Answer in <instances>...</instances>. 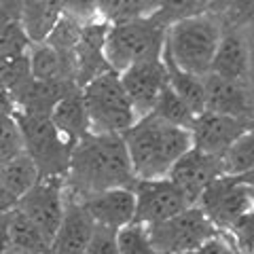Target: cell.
Segmentation results:
<instances>
[{"mask_svg": "<svg viewBox=\"0 0 254 254\" xmlns=\"http://www.w3.org/2000/svg\"><path fill=\"white\" fill-rule=\"evenodd\" d=\"M119 78L138 117H146L153 113L163 87L168 85V70L161 58L144 60L119 72Z\"/></svg>", "mask_w": 254, "mask_h": 254, "instance_id": "cell-12", "label": "cell"}, {"mask_svg": "<svg viewBox=\"0 0 254 254\" xmlns=\"http://www.w3.org/2000/svg\"><path fill=\"white\" fill-rule=\"evenodd\" d=\"M150 242L161 254H187L195 252L203 242L218 233L212 220L199 205H190L176 216L146 227Z\"/></svg>", "mask_w": 254, "mask_h": 254, "instance_id": "cell-7", "label": "cell"}, {"mask_svg": "<svg viewBox=\"0 0 254 254\" xmlns=\"http://www.w3.org/2000/svg\"><path fill=\"white\" fill-rule=\"evenodd\" d=\"M60 17V0H19V26L30 43H43Z\"/></svg>", "mask_w": 254, "mask_h": 254, "instance_id": "cell-21", "label": "cell"}, {"mask_svg": "<svg viewBox=\"0 0 254 254\" xmlns=\"http://www.w3.org/2000/svg\"><path fill=\"white\" fill-rule=\"evenodd\" d=\"M193 254H237V250L231 242V237L218 231L214 237H210L208 242H203Z\"/></svg>", "mask_w": 254, "mask_h": 254, "instance_id": "cell-35", "label": "cell"}, {"mask_svg": "<svg viewBox=\"0 0 254 254\" xmlns=\"http://www.w3.org/2000/svg\"><path fill=\"white\" fill-rule=\"evenodd\" d=\"M60 9H62V15L78 21L81 26L102 19L98 0H60Z\"/></svg>", "mask_w": 254, "mask_h": 254, "instance_id": "cell-33", "label": "cell"}, {"mask_svg": "<svg viewBox=\"0 0 254 254\" xmlns=\"http://www.w3.org/2000/svg\"><path fill=\"white\" fill-rule=\"evenodd\" d=\"M136 185L123 136L117 133H87L72 148L66 172L68 197L81 201L100 190Z\"/></svg>", "mask_w": 254, "mask_h": 254, "instance_id": "cell-1", "label": "cell"}, {"mask_svg": "<svg viewBox=\"0 0 254 254\" xmlns=\"http://www.w3.org/2000/svg\"><path fill=\"white\" fill-rule=\"evenodd\" d=\"M244 36H246V41H248V45L254 47V26L248 28V30H244Z\"/></svg>", "mask_w": 254, "mask_h": 254, "instance_id": "cell-42", "label": "cell"}, {"mask_svg": "<svg viewBox=\"0 0 254 254\" xmlns=\"http://www.w3.org/2000/svg\"><path fill=\"white\" fill-rule=\"evenodd\" d=\"M0 176H2L4 185L9 187V190L17 201L41 180L36 163L32 161V157L28 153L11 159V161H6L4 165H0Z\"/></svg>", "mask_w": 254, "mask_h": 254, "instance_id": "cell-24", "label": "cell"}, {"mask_svg": "<svg viewBox=\"0 0 254 254\" xmlns=\"http://www.w3.org/2000/svg\"><path fill=\"white\" fill-rule=\"evenodd\" d=\"M15 119L21 127L26 153L36 163L41 178L62 176L66 178L72 144L64 140V136L53 125L49 115H32V113H15Z\"/></svg>", "mask_w": 254, "mask_h": 254, "instance_id": "cell-6", "label": "cell"}, {"mask_svg": "<svg viewBox=\"0 0 254 254\" xmlns=\"http://www.w3.org/2000/svg\"><path fill=\"white\" fill-rule=\"evenodd\" d=\"M248 193H250V201H252V208H254V187H248Z\"/></svg>", "mask_w": 254, "mask_h": 254, "instance_id": "cell-43", "label": "cell"}, {"mask_svg": "<svg viewBox=\"0 0 254 254\" xmlns=\"http://www.w3.org/2000/svg\"><path fill=\"white\" fill-rule=\"evenodd\" d=\"M17 106H15V100L9 89L0 87V119H6V117H13Z\"/></svg>", "mask_w": 254, "mask_h": 254, "instance_id": "cell-36", "label": "cell"}, {"mask_svg": "<svg viewBox=\"0 0 254 254\" xmlns=\"http://www.w3.org/2000/svg\"><path fill=\"white\" fill-rule=\"evenodd\" d=\"M197 205L212 220V225L218 231L225 233L244 212H248L252 208V201H250L248 187L237 182L233 176H225L222 174V176H218L208 185Z\"/></svg>", "mask_w": 254, "mask_h": 254, "instance_id": "cell-8", "label": "cell"}, {"mask_svg": "<svg viewBox=\"0 0 254 254\" xmlns=\"http://www.w3.org/2000/svg\"><path fill=\"white\" fill-rule=\"evenodd\" d=\"M248 85L254 89V47L250 45V60H248Z\"/></svg>", "mask_w": 254, "mask_h": 254, "instance_id": "cell-41", "label": "cell"}, {"mask_svg": "<svg viewBox=\"0 0 254 254\" xmlns=\"http://www.w3.org/2000/svg\"><path fill=\"white\" fill-rule=\"evenodd\" d=\"M165 32L153 15L138 19L108 23L104 53L106 62L115 72H123L131 64L144 60H159L165 47Z\"/></svg>", "mask_w": 254, "mask_h": 254, "instance_id": "cell-4", "label": "cell"}, {"mask_svg": "<svg viewBox=\"0 0 254 254\" xmlns=\"http://www.w3.org/2000/svg\"><path fill=\"white\" fill-rule=\"evenodd\" d=\"M187 254H193V252H187Z\"/></svg>", "mask_w": 254, "mask_h": 254, "instance_id": "cell-48", "label": "cell"}, {"mask_svg": "<svg viewBox=\"0 0 254 254\" xmlns=\"http://www.w3.org/2000/svg\"><path fill=\"white\" fill-rule=\"evenodd\" d=\"M222 176V161L220 157L208 155L203 150L190 146L168 172V178L174 182L185 199L190 205H197L199 197L212 180Z\"/></svg>", "mask_w": 254, "mask_h": 254, "instance_id": "cell-13", "label": "cell"}, {"mask_svg": "<svg viewBox=\"0 0 254 254\" xmlns=\"http://www.w3.org/2000/svg\"><path fill=\"white\" fill-rule=\"evenodd\" d=\"M95 231V222L76 199L68 197L62 222L51 240L49 254H85Z\"/></svg>", "mask_w": 254, "mask_h": 254, "instance_id": "cell-17", "label": "cell"}, {"mask_svg": "<svg viewBox=\"0 0 254 254\" xmlns=\"http://www.w3.org/2000/svg\"><path fill=\"white\" fill-rule=\"evenodd\" d=\"M15 254H30V252H15Z\"/></svg>", "mask_w": 254, "mask_h": 254, "instance_id": "cell-46", "label": "cell"}, {"mask_svg": "<svg viewBox=\"0 0 254 254\" xmlns=\"http://www.w3.org/2000/svg\"><path fill=\"white\" fill-rule=\"evenodd\" d=\"M81 30H83V26L78 21L62 15L60 21L55 23L53 30L49 32V36L45 38V43H49L53 49H58L60 53L74 58V49H76L78 38H81Z\"/></svg>", "mask_w": 254, "mask_h": 254, "instance_id": "cell-29", "label": "cell"}, {"mask_svg": "<svg viewBox=\"0 0 254 254\" xmlns=\"http://www.w3.org/2000/svg\"><path fill=\"white\" fill-rule=\"evenodd\" d=\"M30 74L36 81L49 83H76L74 58L53 49L49 43H30L28 47Z\"/></svg>", "mask_w": 254, "mask_h": 254, "instance_id": "cell-19", "label": "cell"}, {"mask_svg": "<svg viewBox=\"0 0 254 254\" xmlns=\"http://www.w3.org/2000/svg\"><path fill=\"white\" fill-rule=\"evenodd\" d=\"M248 60L250 45L242 30L222 28L220 43L216 47L210 72L237 83H248Z\"/></svg>", "mask_w": 254, "mask_h": 254, "instance_id": "cell-18", "label": "cell"}, {"mask_svg": "<svg viewBox=\"0 0 254 254\" xmlns=\"http://www.w3.org/2000/svg\"><path fill=\"white\" fill-rule=\"evenodd\" d=\"M150 115L159 117L161 121L170 123V125L185 127V129H190V127H193L195 117H197L193 110H190L185 102L172 91L170 85L163 87V91H161V95H159V100H157V104H155Z\"/></svg>", "mask_w": 254, "mask_h": 254, "instance_id": "cell-26", "label": "cell"}, {"mask_svg": "<svg viewBox=\"0 0 254 254\" xmlns=\"http://www.w3.org/2000/svg\"><path fill=\"white\" fill-rule=\"evenodd\" d=\"M51 121L58 127L64 140L76 146V142L89 133V119H87L85 102L81 87L68 91L51 110Z\"/></svg>", "mask_w": 254, "mask_h": 254, "instance_id": "cell-20", "label": "cell"}, {"mask_svg": "<svg viewBox=\"0 0 254 254\" xmlns=\"http://www.w3.org/2000/svg\"><path fill=\"white\" fill-rule=\"evenodd\" d=\"M136 180L165 178L172 165L193 146L190 131L161 121L155 115L140 117L123 133Z\"/></svg>", "mask_w": 254, "mask_h": 254, "instance_id": "cell-2", "label": "cell"}, {"mask_svg": "<svg viewBox=\"0 0 254 254\" xmlns=\"http://www.w3.org/2000/svg\"><path fill=\"white\" fill-rule=\"evenodd\" d=\"M220 161L225 176H242L254 168V125L229 146Z\"/></svg>", "mask_w": 254, "mask_h": 254, "instance_id": "cell-25", "label": "cell"}, {"mask_svg": "<svg viewBox=\"0 0 254 254\" xmlns=\"http://www.w3.org/2000/svg\"><path fill=\"white\" fill-rule=\"evenodd\" d=\"M237 182H242V185H246V187H254V168L252 170H248L246 174H242V176H233Z\"/></svg>", "mask_w": 254, "mask_h": 254, "instance_id": "cell-40", "label": "cell"}, {"mask_svg": "<svg viewBox=\"0 0 254 254\" xmlns=\"http://www.w3.org/2000/svg\"><path fill=\"white\" fill-rule=\"evenodd\" d=\"M254 125L250 119L231 117V115H220V113H205L195 117V123L190 127V140H193V148L203 150L208 155L222 157L229 150L233 142L246 133Z\"/></svg>", "mask_w": 254, "mask_h": 254, "instance_id": "cell-11", "label": "cell"}, {"mask_svg": "<svg viewBox=\"0 0 254 254\" xmlns=\"http://www.w3.org/2000/svg\"><path fill=\"white\" fill-rule=\"evenodd\" d=\"M201 13H205V0H157V6L150 15L161 26L170 28L180 19L195 17Z\"/></svg>", "mask_w": 254, "mask_h": 254, "instance_id": "cell-27", "label": "cell"}, {"mask_svg": "<svg viewBox=\"0 0 254 254\" xmlns=\"http://www.w3.org/2000/svg\"><path fill=\"white\" fill-rule=\"evenodd\" d=\"M4 254H15V250H9V252H4Z\"/></svg>", "mask_w": 254, "mask_h": 254, "instance_id": "cell-45", "label": "cell"}, {"mask_svg": "<svg viewBox=\"0 0 254 254\" xmlns=\"http://www.w3.org/2000/svg\"><path fill=\"white\" fill-rule=\"evenodd\" d=\"M81 93L91 133L123 136L140 119L123 89L119 72L115 70H108V72L91 78L89 83L81 87Z\"/></svg>", "mask_w": 254, "mask_h": 254, "instance_id": "cell-5", "label": "cell"}, {"mask_svg": "<svg viewBox=\"0 0 254 254\" xmlns=\"http://www.w3.org/2000/svg\"><path fill=\"white\" fill-rule=\"evenodd\" d=\"M0 4H2V0H0Z\"/></svg>", "mask_w": 254, "mask_h": 254, "instance_id": "cell-49", "label": "cell"}, {"mask_svg": "<svg viewBox=\"0 0 254 254\" xmlns=\"http://www.w3.org/2000/svg\"><path fill=\"white\" fill-rule=\"evenodd\" d=\"M15 205H17V199L13 197V193L9 190V187L4 185L2 176H0V214H6L11 212Z\"/></svg>", "mask_w": 254, "mask_h": 254, "instance_id": "cell-37", "label": "cell"}, {"mask_svg": "<svg viewBox=\"0 0 254 254\" xmlns=\"http://www.w3.org/2000/svg\"><path fill=\"white\" fill-rule=\"evenodd\" d=\"M133 195H136L133 222L144 227L157 225V222L168 220L180 214L182 210L190 208L185 195L174 187V182L168 176L155 180H136Z\"/></svg>", "mask_w": 254, "mask_h": 254, "instance_id": "cell-9", "label": "cell"}, {"mask_svg": "<svg viewBox=\"0 0 254 254\" xmlns=\"http://www.w3.org/2000/svg\"><path fill=\"white\" fill-rule=\"evenodd\" d=\"M85 254H119L117 246V231L106 227H95L93 237L87 246Z\"/></svg>", "mask_w": 254, "mask_h": 254, "instance_id": "cell-34", "label": "cell"}, {"mask_svg": "<svg viewBox=\"0 0 254 254\" xmlns=\"http://www.w3.org/2000/svg\"><path fill=\"white\" fill-rule=\"evenodd\" d=\"M225 233L231 237L237 252L254 254V208L244 212Z\"/></svg>", "mask_w": 254, "mask_h": 254, "instance_id": "cell-32", "label": "cell"}, {"mask_svg": "<svg viewBox=\"0 0 254 254\" xmlns=\"http://www.w3.org/2000/svg\"><path fill=\"white\" fill-rule=\"evenodd\" d=\"M222 28L229 30H248L254 26V0H231L222 15H218Z\"/></svg>", "mask_w": 254, "mask_h": 254, "instance_id": "cell-31", "label": "cell"}, {"mask_svg": "<svg viewBox=\"0 0 254 254\" xmlns=\"http://www.w3.org/2000/svg\"><path fill=\"white\" fill-rule=\"evenodd\" d=\"M237 254H244V252H237Z\"/></svg>", "mask_w": 254, "mask_h": 254, "instance_id": "cell-47", "label": "cell"}, {"mask_svg": "<svg viewBox=\"0 0 254 254\" xmlns=\"http://www.w3.org/2000/svg\"><path fill=\"white\" fill-rule=\"evenodd\" d=\"M66 201H68L66 178L53 176L38 180L17 201L15 208L21 210L34 225H38L53 240V235L62 222L64 210H66Z\"/></svg>", "mask_w": 254, "mask_h": 254, "instance_id": "cell-10", "label": "cell"}, {"mask_svg": "<svg viewBox=\"0 0 254 254\" xmlns=\"http://www.w3.org/2000/svg\"><path fill=\"white\" fill-rule=\"evenodd\" d=\"M231 4V0H205V13L222 15V11Z\"/></svg>", "mask_w": 254, "mask_h": 254, "instance_id": "cell-39", "label": "cell"}, {"mask_svg": "<svg viewBox=\"0 0 254 254\" xmlns=\"http://www.w3.org/2000/svg\"><path fill=\"white\" fill-rule=\"evenodd\" d=\"M85 212L91 216L95 227L106 229H123L125 225L133 222V212H136V195L131 187H119L100 190L78 201Z\"/></svg>", "mask_w": 254, "mask_h": 254, "instance_id": "cell-14", "label": "cell"}, {"mask_svg": "<svg viewBox=\"0 0 254 254\" xmlns=\"http://www.w3.org/2000/svg\"><path fill=\"white\" fill-rule=\"evenodd\" d=\"M23 153H26V142H23L21 127L15 115L0 119V165Z\"/></svg>", "mask_w": 254, "mask_h": 254, "instance_id": "cell-30", "label": "cell"}, {"mask_svg": "<svg viewBox=\"0 0 254 254\" xmlns=\"http://www.w3.org/2000/svg\"><path fill=\"white\" fill-rule=\"evenodd\" d=\"M220 36L222 21L218 15L201 13L172 23L165 32L163 53L178 68L195 76H205L210 74Z\"/></svg>", "mask_w": 254, "mask_h": 254, "instance_id": "cell-3", "label": "cell"}, {"mask_svg": "<svg viewBox=\"0 0 254 254\" xmlns=\"http://www.w3.org/2000/svg\"><path fill=\"white\" fill-rule=\"evenodd\" d=\"M117 246L119 254H161L155 248V244L150 242L146 227L138 225V222H129L123 229H119Z\"/></svg>", "mask_w": 254, "mask_h": 254, "instance_id": "cell-28", "label": "cell"}, {"mask_svg": "<svg viewBox=\"0 0 254 254\" xmlns=\"http://www.w3.org/2000/svg\"><path fill=\"white\" fill-rule=\"evenodd\" d=\"M203 85L208 102L205 110L254 121V89L248 83L229 81L210 72L203 76Z\"/></svg>", "mask_w": 254, "mask_h": 254, "instance_id": "cell-15", "label": "cell"}, {"mask_svg": "<svg viewBox=\"0 0 254 254\" xmlns=\"http://www.w3.org/2000/svg\"><path fill=\"white\" fill-rule=\"evenodd\" d=\"M9 214V212H6ZM6 214H0V254L11 250V242H9V220Z\"/></svg>", "mask_w": 254, "mask_h": 254, "instance_id": "cell-38", "label": "cell"}, {"mask_svg": "<svg viewBox=\"0 0 254 254\" xmlns=\"http://www.w3.org/2000/svg\"><path fill=\"white\" fill-rule=\"evenodd\" d=\"M108 21L100 19L93 23H87L81 30V38L74 49V68H76V85L83 87L91 78L100 76L102 72L113 70L106 62L104 43H106Z\"/></svg>", "mask_w": 254, "mask_h": 254, "instance_id": "cell-16", "label": "cell"}, {"mask_svg": "<svg viewBox=\"0 0 254 254\" xmlns=\"http://www.w3.org/2000/svg\"><path fill=\"white\" fill-rule=\"evenodd\" d=\"M161 60L165 64V70H168V85L172 87V91L176 93L195 115L205 113L208 102H205L203 76H195V74L187 72V70L178 68L165 53H161Z\"/></svg>", "mask_w": 254, "mask_h": 254, "instance_id": "cell-23", "label": "cell"}, {"mask_svg": "<svg viewBox=\"0 0 254 254\" xmlns=\"http://www.w3.org/2000/svg\"><path fill=\"white\" fill-rule=\"evenodd\" d=\"M6 21H9V19H6L4 15H2V11H0V26H2V23H6Z\"/></svg>", "mask_w": 254, "mask_h": 254, "instance_id": "cell-44", "label": "cell"}, {"mask_svg": "<svg viewBox=\"0 0 254 254\" xmlns=\"http://www.w3.org/2000/svg\"><path fill=\"white\" fill-rule=\"evenodd\" d=\"M6 220H9L11 250L30 252V254H49L51 252V237L38 225H34L21 210L13 208L6 214Z\"/></svg>", "mask_w": 254, "mask_h": 254, "instance_id": "cell-22", "label": "cell"}]
</instances>
